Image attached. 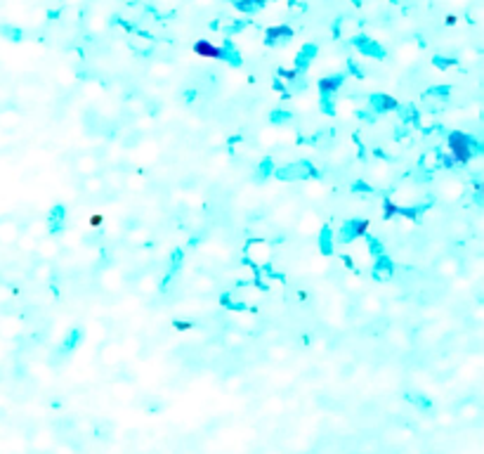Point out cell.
Returning a JSON list of instances; mask_svg holds the SVG:
<instances>
[{
  "mask_svg": "<svg viewBox=\"0 0 484 454\" xmlns=\"http://www.w3.org/2000/svg\"><path fill=\"white\" fill-rule=\"evenodd\" d=\"M194 52L201 55V57H210V59H224V47L213 45V43H208V40H199V43L194 45Z\"/></svg>",
  "mask_w": 484,
  "mask_h": 454,
  "instance_id": "7",
  "label": "cell"
},
{
  "mask_svg": "<svg viewBox=\"0 0 484 454\" xmlns=\"http://www.w3.org/2000/svg\"><path fill=\"white\" fill-rule=\"evenodd\" d=\"M369 104H371L373 114H383V111L397 109V99H394V97H390V95H383V93L369 95Z\"/></svg>",
  "mask_w": 484,
  "mask_h": 454,
  "instance_id": "5",
  "label": "cell"
},
{
  "mask_svg": "<svg viewBox=\"0 0 484 454\" xmlns=\"http://www.w3.org/2000/svg\"><path fill=\"white\" fill-rule=\"evenodd\" d=\"M319 52V47L314 45V43H307V45L302 47L300 52H298V57H296V69L298 71H305L307 66H310V62L314 59V55Z\"/></svg>",
  "mask_w": 484,
  "mask_h": 454,
  "instance_id": "8",
  "label": "cell"
},
{
  "mask_svg": "<svg viewBox=\"0 0 484 454\" xmlns=\"http://www.w3.org/2000/svg\"><path fill=\"white\" fill-rule=\"evenodd\" d=\"M359 116L364 118V121H371V123L375 121V114H371V111H359Z\"/></svg>",
  "mask_w": 484,
  "mask_h": 454,
  "instance_id": "29",
  "label": "cell"
},
{
  "mask_svg": "<svg viewBox=\"0 0 484 454\" xmlns=\"http://www.w3.org/2000/svg\"><path fill=\"white\" fill-rule=\"evenodd\" d=\"M369 251H371V253H373L375 258H378V256H383V253H385V251H383V244H380V241H378V239H375V237H369Z\"/></svg>",
  "mask_w": 484,
  "mask_h": 454,
  "instance_id": "23",
  "label": "cell"
},
{
  "mask_svg": "<svg viewBox=\"0 0 484 454\" xmlns=\"http://www.w3.org/2000/svg\"><path fill=\"white\" fill-rule=\"evenodd\" d=\"M286 38H293V29L291 26H269L267 29V45H274L277 40H286Z\"/></svg>",
  "mask_w": 484,
  "mask_h": 454,
  "instance_id": "10",
  "label": "cell"
},
{
  "mask_svg": "<svg viewBox=\"0 0 484 454\" xmlns=\"http://www.w3.org/2000/svg\"><path fill=\"white\" fill-rule=\"evenodd\" d=\"M182 260H185L182 249H175L172 251V260H170V277L172 275H177V270H180V265H182Z\"/></svg>",
  "mask_w": 484,
  "mask_h": 454,
  "instance_id": "20",
  "label": "cell"
},
{
  "mask_svg": "<svg viewBox=\"0 0 484 454\" xmlns=\"http://www.w3.org/2000/svg\"><path fill=\"white\" fill-rule=\"evenodd\" d=\"M404 121L406 123H418V111L413 109V107H409V109L404 111Z\"/></svg>",
  "mask_w": 484,
  "mask_h": 454,
  "instance_id": "26",
  "label": "cell"
},
{
  "mask_svg": "<svg viewBox=\"0 0 484 454\" xmlns=\"http://www.w3.org/2000/svg\"><path fill=\"white\" fill-rule=\"evenodd\" d=\"M352 187L357 189V192H371V187H369V185H366V182H354V185H352Z\"/></svg>",
  "mask_w": 484,
  "mask_h": 454,
  "instance_id": "30",
  "label": "cell"
},
{
  "mask_svg": "<svg viewBox=\"0 0 484 454\" xmlns=\"http://www.w3.org/2000/svg\"><path fill=\"white\" fill-rule=\"evenodd\" d=\"M0 33H2L7 40H15V43H19V40L24 38V31L17 29V26H10V24H2V26H0Z\"/></svg>",
  "mask_w": 484,
  "mask_h": 454,
  "instance_id": "16",
  "label": "cell"
},
{
  "mask_svg": "<svg viewBox=\"0 0 484 454\" xmlns=\"http://www.w3.org/2000/svg\"><path fill=\"white\" fill-rule=\"evenodd\" d=\"M279 76H283L286 80H296L300 79V71L298 69H279Z\"/></svg>",
  "mask_w": 484,
  "mask_h": 454,
  "instance_id": "25",
  "label": "cell"
},
{
  "mask_svg": "<svg viewBox=\"0 0 484 454\" xmlns=\"http://www.w3.org/2000/svg\"><path fill=\"white\" fill-rule=\"evenodd\" d=\"M64 222H66V208L62 204L52 206L50 208V216H47V225H50V232H62L64 230Z\"/></svg>",
  "mask_w": 484,
  "mask_h": 454,
  "instance_id": "6",
  "label": "cell"
},
{
  "mask_svg": "<svg viewBox=\"0 0 484 454\" xmlns=\"http://www.w3.org/2000/svg\"><path fill=\"white\" fill-rule=\"evenodd\" d=\"M447 144H449V154H451V158L456 161V163H461V166L470 163V158L475 157V154H482V144L475 140L472 135L461 133V130L449 133Z\"/></svg>",
  "mask_w": 484,
  "mask_h": 454,
  "instance_id": "1",
  "label": "cell"
},
{
  "mask_svg": "<svg viewBox=\"0 0 484 454\" xmlns=\"http://www.w3.org/2000/svg\"><path fill=\"white\" fill-rule=\"evenodd\" d=\"M319 246H321V253H324V256H331V253H333L331 227H321V232H319Z\"/></svg>",
  "mask_w": 484,
  "mask_h": 454,
  "instance_id": "14",
  "label": "cell"
},
{
  "mask_svg": "<svg viewBox=\"0 0 484 454\" xmlns=\"http://www.w3.org/2000/svg\"><path fill=\"white\" fill-rule=\"evenodd\" d=\"M345 74H335V76H328V79L319 80V93L321 95H335V90L343 85Z\"/></svg>",
  "mask_w": 484,
  "mask_h": 454,
  "instance_id": "11",
  "label": "cell"
},
{
  "mask_svg": "<svg viewBox=\"0 0 484 454\" xmlns=\"http://www.w3.org/2000/svg\"><path fill=\"white\" fill-rule=\"evenodd\" d=\"M432 62H435V66H437V69H449V66H453V64H456V59H453V57H449V59H444L442 55H437V57H435Z\"/></svg>",
  "mask_w": 484,
  "mask_h": 454,
  "instance_id": "24",
  "label": "cell"
},
{
  "mask_svg": "<svg viewBox=\"0 0 484 454\" xmlns=\"http://www.w3.org/2000/svg\"><path fill=\"white\" fill-rule=\"evenodd\" d=\"M80 338H83V329H80V327H74V329L66 334V338H64L62 353H71V350H76L78 343H80Z\"/></svg>",
  "mask_w": 484,
  "mask_h": 454,
  "instance_id": "12",
  "label": "cell"
},
{
  "mask_svg": "<svg viewBox=\"0 0 484 454\" xmlns=\"http://www.w3.org/2000/svg\"><path fill=\"white\" fill-rule=\"evenodd\" d=\"M352 45L359 50L361 55H366V57H375V59H385V47L378 45L375 40L371 38H366V36H354L352 38Z\"/></svg>",
  "mask_w": 484,
  "mask_h": 454,
  "instance_id": "4",
  "label": "cell"
},
{
  "mask_svg": "<svg viewBox=\"0 0 484 454\" xmlns=\"http://www.w3.org/2000/svg\"><path fill=\"white\" fill-rule=\"evenodd\" d=\"M347 69H350V74H354V76H357V79H364V71H361L359 66H357V64L352 62V59H350V62H347Z\"/></svg>",
  "mask_w": 484,
  "mask_h": 454,
  "instance_id": "28",
  "label": "cell"
},
{
  "mask_svg": "<svg viewBox=\"0 0 484 454\" xmlns=\"http://www.w3.org/2000/svg\"><path fill=\"white\" fill-rule=\"evenodd\" d=\"M397 211H399V206H394V204L390 201V199H388V201H385V218H392V216H397Z\"/></svg>",
  "mask_w": 484,
  "mask_h": 454,
  "instance_id": "27",
  "label": "cell"
},
{
  "mask_svg": "<svg viewBox=\"0 0 484 454\" xmlns=\"http://www.w3.org/2000/svg\"><path fill=\"white\" fill-rule=\"evenodd\" d=\"M425 208H428L425 204H423V206H413V208H399V211H397V216H404V218H416V216H418V213H423Z\"/></svg>",
  "mask_w": 484,
  "mask_h": 454,
  "instance_id": "22",
  "label": "cell"
},
{
  "mask_svg": "<svg viewBox=\"0 0 484 454\" xmlns=\"http://www.w3.org/2000/svg\"><path fill=\"white\" fill-rule=\"evenodd\" d=\"M392 270H394V265H392V260L385 256V253L375 258V265H373V277L375 279H388V277L392 275Z\"/></svg>",
  "mask_w": 484,
  "mask_h": 454,
  "instance_id": "9",
  "label": "cell"
},
{
  "mask_svg": "<svg viewBox=\"0 0 484 454\" xmlns=\"http://www.w3.org/2000/svg\"><path fill=\"white\" fill-rule=\"evenodd\" d=\"M319 109L324 111L326 116H333V111H335V99H333V95H321V99H319Z\"/></svg>",
  "mask_w": 484,
  "mask_h": 454,
  "instance_id": "19",
  "label": "cell"
},
{
  "mask_svg": "<svg viewBox=\"0 0 484 454\" xmlns=\"http://www.w3.org/2000/svg\"><path fill=\"white\" fill-rule=\"evenodd\" d=\"M442 163H444V166H447V168H449V166H456V161H453V158H451V154H447V157H442Z\"/></svg>",
  "mask_w": 484,
  "mask_h": 454,
  "instance_id": "31",
  "label": "cell"
},
{
  "mask_svg": "<svg viewBox=\"0 0 484 454\" xmlns=\"http://www.w3.org/2000/svg\"><path fill=\"white\" fill-rule=\"evenodd\" d=\"M272 173H274V161L269 157H265L260 161V166H258V180H267Z\"/></svg>",
  "mask_w": 484,
  "mask_h": 454,
  "instance_id": "18",
  "label": "cell"
},
{
  "mask_svg": "<svg viewBox=\"0 0 484 454\" xmlns=\"http://www.w3.org/2000/svg\"><path fill=\"white\" fill-rule=\"evenodd\" d=\"M272 175H277L279 180H307V178H319V171L310 161H296V163H288L279 171L274 168Z\"/></svg>",
  "mask_w": 484,
  "mask_h": 454,
  "instance_id": "2",
  "label": "cell"
},
{
  "mask_svg": "<svg viewBox=\"0 0 484 454\" xmlns=\"http://www.w3.org/2000/svg\"><path fill=\"white\" fill-rule=\"evenodd\" d=\"M449 93H451V88L449 85H437V88H430L428 90V97H439V99H447L449 97Z\"/></svg>",
  "mask_w": 484,
  "mask_h": 454,
  "instance_id": "21",
  "label": "cell"
},
{
  "mask_svg": "<svg viewBox=\"0 0 484 454\" xmlns=\"http://www.w3.org/2000/svg\"><path fill=\"white\" fill-rule=\"evenodd\" d=\"M369 220H345L343 227H340V241L343 244H350V241H354L357 237L366 235V230H369Z\"/></svg>",
  "mask_w": 484,
  "mask_h": 454,
  "instance_id": "3",
  "label": "cell"
},
{
  "mask_svg": "<svg viewBox=\"0 0 484 454\" xmlns=\"http://www.w3.org/2000/svg\"><path fill=\"white\" fill-rule=\"evenodd\" d=\"M265 0H234V7L239 12H253L255 7H262Z\"/></svg>",
  "mask_w": 484,
  "mask_h": 454,
  "instance_id": "17",
  "label": "cell"
},
{
  "mask_svg": "<svg viewBox=\"0 0 484 454\" xmlns=\"http://www.w3.org/2000/svg\"><path fill=\"white\" fill-rule=\"evenodd\" d=\"M222 47H224V62H229L232 66H241V55H239V50L234 47V43H232L229 38L224 40Z\"/></svg>",
  "mask_w": 484,
  "mask_h": 454,
  "instance_id": "13",
  "label": "cell"
},
{
  "mask_svg": "<svg viewBox=\"0 0 484 454\" xmlns=\"http://www.w3.org/2000/svg\"><path fill=\"white\" fill-rule=\"evenodd\" d=\"M269 121H272L274 125H286V123H291V121H293V114H291V111H286V109H277V111H272Z\"/></svg>",
  "mask_w": 484,
  "mask_h": 454,
  "instance_id": "15",
  "label": "cell"
}]
</instances>
